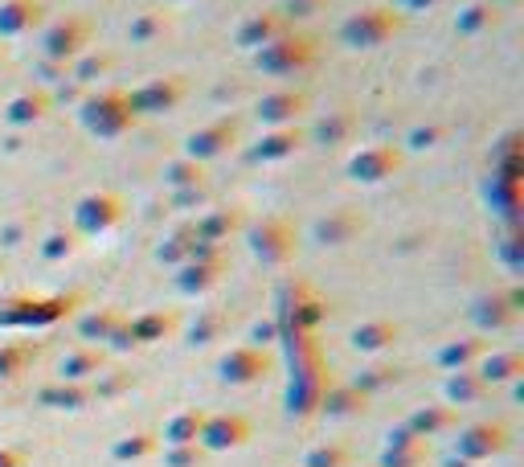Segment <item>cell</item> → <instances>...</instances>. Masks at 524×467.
<instances>
[{
  "label": "cell",
  "mask_w": 524,
  "mask_h": 467,
  "mask_svg": "<svg viewBox=\"0 0 524 467\" xmlns=\"http://www.w3.org/2000/svg\"><path fill=\"white\" fill-rule=\"evenodd\" d=\"M488 5H496V9H500V5H504V0H488Z\"/></svg>",
  "instance_id": "59"
},
{
  "label": "cell",
  "mask_w": 524,
  "mask_h": 467,
  "mask_svg": "<svg viewBox=\"0 0 524 467\" xmlns=\"http://www.w3.org/2000/svg\"><path fill=\"white\" fill-rule=\"evenodd\" d=\"M78 123L95 140H119L136 127V115H131L123 91H91L78 99Z\"/></svg>",
  "instance_id": "1"
},
{
  "label": "cell",
  "mask_w": 524,
  "mask_h": 467,
  "mask_svg": "<svg viewBox=\"0 0 524 467\" xmlns=\"http://www.w3.org/2000/svg\"><path fill=\"white\" fill-rule=\"evenodd\" d=\"M488 353V345L479 341V336H455V341L439 345V353H434V365L447 369V373H459V369H475V361Z\"/></svg>",
  "instance_id": "21"
},
{
  "label": "cell",
  "mask_w": 524,
  "mask_h": 467,
  "mask_svg": "<svg viewBox=\"0 0 524 467\" xmlns=\"http://www.w3.org/2000/svg\"><path fill=\"white\" fill-rule=\"evenodd\" d=\"M222 279V263H185L177 267V291L181 295H205Z\"/></svg>",
  "instance_id": "35"
},
{
  "label": "cell",
  "mask_w": 524,
  "mask_h": 467,
  "mask_svg": "<svg viewBox=\"0 0 524 467\" xmlns=\"http://www.w3.org/2000/svg\"><path fill=\"white\" fill-rule=\"evenodd\" d=\"M201 201H205V185L201 189H185V193H172V205H181V209L201 205Z\"/></svg>",
  "instance_id": "55"
},
{
  "label": "cell",
  "mask_w": 524,
  "mask_h": 467,
  "mask_svg": "<svg viewBox=\"0 0 524 467\" xmlns=\"http://www.w3.org/2000/svg\"><path fill=\"white\" fill-rule=\"evenodd\" d=\"M185 78L181 74H160V78H148L140 82L136 91H127V107L131 115H164V111H177L181 99H185Z\"/></svg>",
  "instance_id": "7"
},
{
  "label": "cell",
  "mask_w": 524,
  "mask_h": 467,
  "mask_svg": "<svg viewBox=\"0 0 524 467\" xmlns=\"http://www.w3.org/2000/svg\"><path fill=\"white\" fill-rule=\"evenodd\" d=\"M127 381H131V377L119 373V369H115V373H99V386H95V390H99V398H115V394L127 386Z\"/></svg>",
  "instance_id": "52"
},
{
  "label": "cell",
  "mask_w": 524,
  "mask_h": 467,
  "mask_svg": "<svg viewBox=\"0 0 524 467\" xmlns=\"http://www.w3.org/2000/svg\"><path fill=\"white\" fill-rule=\"evenodd\" d=\"M246 246L262 267H283L291 254H295V234L283 218H262L246 230Z\"/></svg>",
  "instance_id": "8"
},
{
  "label": "cell",
  "mask_w": 524,
  "mask_h": 467,
  "mask_svg": "<svg viewBox=\"0 0 524 467\" xmlns=\"http://www.w3.org/2000/svg\"><path fill=\"white\" fill-rule=\"evenodd\" d=\"M66 70H70V82H78V87H95L99 78H107L115 70V54L111 50H86Z\"/></svg>",
  "instance_id": "31"
},
{
  "label": "cell",
  "mask_w": 524,
  "mask_h": 467,
  "mask_svg": "<svg viewBox=\"0 0 524 467\" xmlns=\"http://www.w3.org/2000/svg\"><path fill=\"white\" fill-rule=\"evenodd\" d=\"M246 439H250V418L246 414H205L197 447L222 455V451H238Z\"/></svg>",
  "instance_id": "13"
},
{
  "label": "cell",
  "mask_w": 524,
  "mask_h": 467,
  "mask_svg": "<svg viewBox=\"0 0 524 467\" xmlns=\"http://www.w3.org/2000/svg\"><path fill=\"white\" fill-rule=\"evenodd\" d=\"M46 21V0H0V37L13 41Z\"/></svg>",
  "instance_id": "17"
},
{
  "label": "cell",
  "mask_w": 524,
  "mask_h": 467,
  "mask_svg": "<svg viewBox=\"0 0 524 467\" xmlns=\"http://www.w3.org/2000/svg\"><path fill=\"white\" fill-rule=\"evenodd\" d=\"M406 17L389 5H369L361 13H348L340 21V46L344 50H377L393 33H402Z\"/></svg>",
  "instance_id": "2"
},
{
  "label": "cell",
  "mask_w": 524,
  "mask_h": 467,
  "mask_svg": "<svg viewBox=\"0 0 524 467\" xmlns=\"http://www.w3.org/2000/svg\"><path fill=\"white\" fill-rule=\"evenodd\" d=\"M222 332H226V316H222V312H205V316H197V324L189 328V345H193V349H205V345H213Z\"/></svg>",
  "instance_id": "44"
},
{
  "label": "cell",
  "mask_w": 524,
  "mask_h": 467,
  "mask_svg": "<svg viewBox=\"0 0 524 467\" xmlns=\"http://www.w3.org/2000/svg\"><path fill=\"white\" fill-rule=\"evenodd\" d=\"M123 222V201L107 189H95L74 201V214H70V226L78 238H99L107 230H115Z\"/></svg>",
  "instance_id": "6"
},
{
  "label": "cell",
  "mask_w": 524,
  "mask_h": 467,
  "mask_svg": "<svg viewBox=\"0 0 524 467\" xmlns=\"http://www.w3.org/2000/svg\"><path fill=\"white\" fill-rule=\"evenodd\" d=\"M254 58V70L267 78H287V74H303L308 66H316V37L287 29L283 37H275L271 46H262Z\"/></svg>",
  "instance_id": "3"
},
{
  "label": "cell",
  "mask_w": 524,
  "mask_h": 467,
  "mask_svg": "<svg viewBox=\"0 0 524 467\" xmlns=\"http://www.w3.org/2000/svg\"><path fill=\"white\" fill-rule=\"evenodd\" d=\"M303 144H308V132H299V127H271V132H262L258 144L250 148V160L254 164H279V160H291Z\"/></svg>",
  "instance_id": "16"
},
{
  "label": "cell",
  "mask_w": 524,
  "mask_h": 467,
  "mask_svg": "<svg viewBox=\"0 0 524 467\" xmlns=\"http://www.w3.org/2000/svg\"><path fill=\"white\" fill-rule=\"evenodd\" d=\"M205 451L197 443H185V447H164V467H201Z\"/></svg>",
  "instance_id": "49"
},
{
  "label": "cell",
  "mask_w": 524,
  "mask_h": 467,
  "mask_svg": "<svg viewBox=\"0 0 524 467\" xmlns=\"http://www.w3.org/2000/svg\"><path fill=\"white\" fill-rule=\"evenodd\" d=\"M353 136H357V115L348 111V107H336V111L320 115L316 127H312V140H316V144H328V148L348 144Z\"/></svg>",
  "instance_id": "26"
},
{
  "label": "cell",
  "mask_w": 524,
  "mask_h": 467,
  "mask_svg": "<svg viewBox=\"0 0 524 467\" xmlns=\"http://www.w3.org/2000/svg\"><path fill=\"white\" fill-rule=\"evenodd\" d=\"M127 328L136 336V345H156V341H168V336L181 328V320H177V312L156 308V312H140L136 320H127Z\"/></svg>",
  "instance_id": "25"
},
{
  "label": "cell",
  "mask_w": 524,
  "mask_h": 467,
  "mask_svg": "<svg viewBox=\"0 0 524 467\" xmlns=\"http://www.w3.org/2000/svg\"><path fill=\"white\" fill-rule=\"evenodd\" d=\"M508 451V427L504 422H467L455 435V455L463 463H484Z\"/></svg>",
  "instance_id": "9"
},
{
  "label": "cell",
  "mask_w": 524,
  "mask_h": 467,
  "mask_svg": "<svg viewBox=\"0 0 524 467\" xmlns=\"http://www.w3.org/2000/svg\"><path fill=\"white\" fill-rule=\"evenodd\" d=\"M455 422H459V414L451 406H422V410H414L406 418V431L414 439H430V435H447Z\"/></svg>",
  "instance_id": "29"
},
{
  "label": "cell",
  "mask_w": 524,
  "mask_h": 467,
  "mask_svg": "<svg viewBox=\"0 0 524 467\" xmlns=\"http://www.w3.org/2000/svg\"><path fill=\"white\" fill-rule=\"evenodd\" d=\"M508 164H520V132L500 136V144L492 148V168H508Z\"/></svg>",
  "instance_id": "50"
},
{
  "label": "cell",
  "mask_w": 524,
  "mask_h": 467,
  "mask_svg": "<svg viewBox=\"0 0 524 467\" xmlns=\"http://www.w3.org/2000/svg\"><path fill=\"white\" fill-rule=\"evenodd\" d=\"M41 402L54 406V410H82L91 402V386H70V381H58V386L41 390Z\"/></svg>",
  "instance_id": "39"
},
{
  "label": "cell",
  "mask_w": 524,
  "mask_h": 467,
  "mask_svg": "<svg viewBox=\"0 0 524 467\" xmlns=\"http://www.w3.org/2000/svg\"><path fill=\"white\" fill-rule=\"evenodd\" d=\"M103 373V353L95 345H82V349H70L62 361H58V377L70 381V386H86L91 377Z\"/></svg>",
  "instance_id": "23"
},
{
  "label": "cell",
  "mask_w": 524,
  "mask_h": 467,
  "mask_svg": "<svg viewBox=\"0 0 524 467\" xmlns=\"http://www.w3.org/2000/svg\"><path fill=\"white\" fill-rule=\"evenodd\" d=\"M164 185L172 193H185V189H201L205 185V164L181 156V160H168L164 164Z\"/></svg>",
  "instance_id": "36"
},
{
  "label": "cell",
  "mask_w": 524,
  "mask_h": 467,
  "mask_svg": "<svg viewBox=\"0 0 524 467\" xmlns=\"http://www.w3.org/2000/svg\"><path fill=\"white\" fill-rule=\"evenodd\" d=\"M168 29H172V21H168L164 9H144V13L131 17V25H127V41H131V46H152V41H160Z\"/></svg>",
  "instance_id": "34"
},
{
  "label": "cell",
  "mask_w": 524,
  "mask_h": 467,
  "mask_svg": "<svg viewBox=\"0 0 524 467\" xmlns=\"http://www.w3.org/2000/svg\"><path fill=\"white\" fill-rule=\"evenodd\" d=\"M86 50H91V21L74 17V13L50 21L46 29H41V37H37V54L50 58V62H62V66H70Z\"/></svg>",
  "instance_id": "5"
},
{
  "label": "cell",
  "mask_w": 524,
  "mask_h": 467,
  "mask_svg": "<svg viewBox=\"0 0 524 467\" xmlns=\"http://www.w3.org/2000/svg\"><path fill=\"white\" fill-rule=\"evenodd\" d=\"M348 459H353V451L340 439H328V443H316L303 451V467H348Z\"/></svg>",
  "instance_id": "40"
},
{
  "label": "cell",
  "mask_w": 524,
  "mask_h": 467,
  "mask_svg": "<svg viewBox=\"0 0 524 467\" xmlns=\"http://www.w3.org/2000/svg\"><path fill=\"white\" fill-rule=\"evenodd\" d=\"M393 381H402V369H393V365H373V369H361L348 386H353L357 394H377V390H385V386H393Z\"/></svg>",
  "instance_id": "41"
},
{
  "label": "cell",
  "mask_w": 524,
  "mask_h": 467,
  "mask_svg": "<svg viewBox=\"0 0 524 467\" xmlns=\"http://www.w3.org/2000/svg\"><path fill=\"white\" fill-rule=\"evenodd\" d=\"M33 78H41V82H50V87H54V82H66V78H70V70H66L62 62L37 58V62H33Z\"/></svg>",
  "instance_id": "51"
},
{
  "label": "cell",
  "mask_w": 524,
  "mask_h": 467,
  "mask_svg": "<svg viewBox=\"0 0 524 467\" xmlns=\"http://www.w3.org/2000/svg\"><path fill=\"white\" fill-rule=\"evenodd\" d=\"M369 410V398L357 394L353 386H328L320 394V414L332 418V422H344V418H361Z\"/></svg>",
  "instance_id": "24"
},
{
  "label": "cell",
  "mask_w": 524,
  "mask_h": 467,
  "mask_svg": "<svg viewBox=\"0 0 524 467\" xmlns=\"http://www.w3.org/2000/svg\"><path fill=\"white\" fill-rule=\"evenodd\" d=\"M443 140H447V127H443V123H418V127H410V136H406V144H410L414 152L439 148Z\"/></svg>",
  "instance_id": "46"
},
{
  "label": "cell",
  "mask_w": 524,
  "mask_h": 467,
  "mask_svg": "<svg viewBox=\"0 0 524 467\" xmlns=\"http://www.w3.org/2000/svg\"><path fill=\"white\" fill-rule=\"evenodd\" d=\"M234 144H238V119H213V123H205V127L185 136V156L205 164V160L226 156Z\"/></svg>",
  "instance_id": "12"
},
{
  "label": "cell",
  "mask_w": 524,
  "mask_h": 467,
  "mask_svg": "<svg viewBox=\"0 0 524 467\" xmlns=\"http://www.w3.org/2000/svg\"><path fill=\"white\" fill-rule=\"evenodd\" d=\"M156 447H160V439H156L152 431H131V435H123V439L111 443V459H119V463H140V459L156 455Z\"/></svg>",
  "instance_id": "37"
},
{
  "label": "cell",
  "mask_w": 524,
  "mask_h": 467,
  "mask_svg": "<svg viewBox=\"0 0 524 467\" xmlns=\"http://www.w3.org/2000/svg\"><path fill=\"white\" fill-rule=\"evenodd\" d=\"M324 5H328V0H283L279 17H283L287 25H295V21H308V17H316Z\"/></svg>",
  "instance_id": "48"
},
{
  "label": "cell",
  "mask_w": 524,
  "mask_h": 467,
  "mask_svg": "<svg viewBox=\"0 0 524 467\" xmlns=\"http://www.w3.org/2000/svg\"><path fill=\"white\" fill-rule=\"evenodd\" d=\"M291 25L279 17V9H262V13H250L238 29H234V46L246 50V54H258L262 46H271L275 37H283Z\"/></svg>",
  "instance_id": "15"
},
{
  "label": "cell",
  "mask_w": 524,
  "mask_h": 467,
  "mask_svg": "<svg viewBox=\"0 0 524 467\" xmlns=\"http://www.w3.org/2000/svg\"><path fill=\"white\" fill-rule=\"evenodd\" d=\"M398 336H402V328L393 320H365V324H357L353 332H348V345H353L357 353H365V357H381V353H389L393 345H398Z\"/></svg>",
  "instance_id": "19"
},
{
  "label": "cell",
  "mask_w": 524,
  "mask_h": 467,
  "mask_svg": "<svg viewBox=\"0 0 524 467\" xmlns=\"http://www.w3.org/2000/svg\"><path fill=\"white\" fill-rule=\"evenodd\" d=\"M189 250H193V230H177V234H168L156 246V259L168 263V267H185L189 263Z\"/></svg>",
  "instance_id": "43"
},
{
  "label": "cell",
  "mask_w": 524,
  "mask_h": 467,
  "mask_svg": "<svg viewBox=\"0 0 524 467\" xmlns=\"http://www.w3.org/2000/svg\"><path fill=\"white\" fill-rule=\"evenodd\" d=\"M312 107L308 91H295V87H279V91H267V95H258L254 103V119L267 127H295V119Z\"/></svg>",
  "instance_id": "11"
},
{
  "label": "cell",
  "mask_w": 524,
  "mask_h": 467,
  "mask_svg": "<svg viewBox=\"0 0 524 467\" xmlns=\"http://www.w3.org/2000/svg\"><path fill=\"white\" fill-rule=\"evenodd\" d=\"M475 373L492 390V386H504V381H516L524 373V357L520 353H484L475 361Z\"/></svg>",
  "instance_id": "27"
},
{
  "label": "cell",
  "mask_w": 524,
  "mask_h": 467,
  "mask_svg": "<svg viewBox=\"0 0 524 467\" xmlns=\"http://www.w3.org/2000/svg\"><path fill=\"white\" fill-rule=\"evenodd\" d=\"M78 295H9L0 304V328H50L70 316Z\"/></svg>",
  "instance_id": "4"
},
{
  "label": "cell",
  "mask_w": 524,
  "mask_h": 467,
  "mask_svg": "<svg viewBox=\"0 0 524 467\" xmlns=\"http://www.w3.org/2000/svg\"><path fill=\"white\" fill-rule=\"evenodd\" d=\"M426 459V447L414 443V447H385L381 451V467H418Z\"/></svg>",
  "instance_id": "47"
},
{
  "label": "cell",
  "mask_w": 524,
  "mask_h": 467,
  "mask_svg": "<svg viewBox=\"0 0 524 467\" xmlns=\"http://www.w3.org/2000/svg\"><path fill=\"white\" fill-rule=\"evenodd\" d=\"M119 324H123V316H119L115 308H95V312H86V316L78 320V336H82V341L107 345V336H111Z\"/></svg>",
  "instance_id": "38"
},
{
  "label": "cell",
  "mask_w": 524,
  "mask_h": 467,
  "mask_svg": "<svg viewBox=\"0 0 524 467\" xmlns=\"http://www.w3.org/2000/svg\"><path fill=\"white\" fill-rule=\"evenodd\" d=\"M25 451L21 447H0V467H25Z\"/></svg>",
  "instance_id": "56"
},
{
  "label": "cell",
  "mask_w": 524,
  "mask_h": 467,
  "mask_svg": "<svg viewBox=\"0 0 524 467\" xmlns=\"http://www.w3.org/2000/svg\"><path fill=\"white\" fill-rule=\"evenodd\" d=\"M107 349L111 353H131V349H136V336H131V328H127V320L107 336Z\"/></svg>",
  "instance_id": "53"
},
{
  "label": "cell",
  "mask_w": 524,
  "mask_h": 467,
  "mask_svg": "<svg viewBox=\"0 0 524 467\" xmlns=\"http://www.w3.org/2000/svg\"><path fill=\"white\" fill-rule=\"evenodd\" d=\"M361 230V214H353V209H332L328 218L316 222V242L320 246H344L353 242Z\"/></svg>",
  "instance_id": "28"
},
{
  "label": "cell",
  "mask_w": 524,
  "mask_h": 467,
  "mask_svg": "<svg viewBox=\"0 0 524 467\" xmlns=\"http://www.w3.org/2000/svg\"><path fill=\"white\" fill-rule=\"evenodd\" d=\"M33 349L29 345H0V381H13L29 369Z\"/></svg>",
  "instance_id": "45"
},
{
  "label": "cell",
  "mask_w": 524,
  "mask_h": 467,
  "mask_svg": "<svg viewBox=\"0 0 524 467\" xmlns=\"http://www.w3.org/2000/svg\"><path fill=\"white\" fill-rule=\"evenodd\" d=\"M389 9H406V0H389Z\"/></svg>",
  "instance_id": "58"
},
{
  "label": "cell",
  "mask_w": 524,
  "mask_h": 467,
  "mask_svg": "<svg viewBox=\"0 0 524 467\" xmlns=\"http://www.w3.org/2000/svg\"><path fill=\"white\" fill-rule=\"evenodd\" d=\"M246 226V218H242V209L238 205H217V209H205V214L189 226L193 230V238H201V242H213V246H222L230 234H238Z\"/></svg>",
  "instance_id": "18"
},
{
  "label": "cell",
  "mask_w": 524,
  "mask_h": 467,
  "mask_svg": "<svg viewBox=\"0 0 524 467\" xmlns=\"http://www.w3.org/2000/svg\"><path fill=\"white\" fill-rule=\"evenodd\" d=\"M496 21H500L496 5H488V0H471V5H463L455 13V33L459 37H479V33H488Z\"/></svg>",
  "instance_id": "32"
},
{
  "label": "cell",
  "mask_w": 524,
  "mask_h": 467,
  "mask_svg": "<svg viewBox=\"0 0 524 467\" xmlns=\"http://www.w3.org/2000/svg\"><path fill=\"white\" fill-rule=\"evenodd\" d=\"M434 5H439V0H406L410 13H422V9H434Z\"/></svg>",
  "instance_id": "57"
},
{
  "label": "cell",
  "mask_w": 524,
  "mask_h": 467,
  "mask_svg": "<svg viewBox=\"0 0 524 467\" xmlns=\"http://www.w3.org/2000/svg\"><path fill=\"white\" fill-rule=\"evenodd\" d=\"M205 427V410H177L164 418V443L168 447H185V443H197Z\"/></svg>",
  "instance_id": "33"
},
{
  "label": "cell",
  "mask_w": 524,
  "mask_h": 467,
  "mask_svg": "<svg viewBox=\"0 0 524 467\" xmlns=\"http://www.w3.org/2000/svg\"><path fill=\"white\" fill-rule=\"evenodd\" d=\"M46 111H50V95L46 91H17L5 103V111H0V119H5L9 127H33V123L46 119Z\"/></svg>",
  "instance_id": "22"
},
{
  "label": "cell",
  "mask_w": 524,
  "mask_h": 467,
  "mask_svg": "<svg viewBox=\"0 0 524 467\" xmlns=\"http://www.w3.org/2000/svg\"><path fill=\"white\" fill-rule=\"evenodd\" d=\"M484 394H488V386L479 381L475 369L447 373V381H443V398H447L451 410H455V406H475V402H484Z\"/></svg>",
  "instance_id": "30"
},
{
  "label": "cell",
  "mask_w": 524,
  "mask_h": 467,
  "mask_svg": "<svg viewBox=\"0 0 524 467\" xmlns=\"http://www.w3.org/2000/svg\"><path fill=\"white\" fill-rule=\"evenodd\" d=\"M275 341H279V324H275V320L254 324V345H250V349H258V345H275Z\"/></svg>",
  "instance_id": "54"
},
{
  "label": "cell",
  "mask_w": 524,
  "mask_h": 467,
  "mask_svg": "<svg viewBox=\"0 0 524 467\" xmlns=\"http://www.w3.org/2000/svg\"><path fill=\"white\" fill-rule=\"evenodd\" d=\"M74 250H78V234L74 230H50L46 238H41V246H37V254L46 263H66Z\"/></svg>",
  "instance_id": "42"
},
{
  "label": "cell",
  "mask_w": 524,
  "mask_h": 467,
  "mask_svg": "<svg viewBox=\"0 0 524 467\" xmlns=\"http://www.w3.org/2000/svg\"><path fill=\"white\" fill-rule=\"evenodd\" d=\"M398 168H402V152L398 148H393V144H369V148L348 156L344 173H348V181H357V185H385Z\"/></svg>",
  "instance_id": "10"
},
{
  "label": "cell",
  "mask_w": 524,
  "mask_h": 467,
  "mask_svg": "<svg viewBox=\"0 0 524 467\" xmlns=\"http://www.w3.org/2000/svg\"><path fill=\"white\" fill-rule=\"evenodd\" d=\"M520 312V291H508V295H479L475 308H471V320L479 328H508Z\"/></svg>",
  "instance_id": "20"
},
{
  "label": "cell",
  "mask_w": 524,
  "mask_h": 467,
  "mask_svg": "<svg viewBox=\"0 0 524 467\" xmlns=\"http://www.w3.org/2000/svg\"><path fill=\"white\" fill-rule=\"evenodd\" d=\"M217 377H222L226 386H254V381L267 377V353L250 349V345L226 349L222 361H217Z\"/></svg>",
  "instance_id": "14"
}]
</instances>
